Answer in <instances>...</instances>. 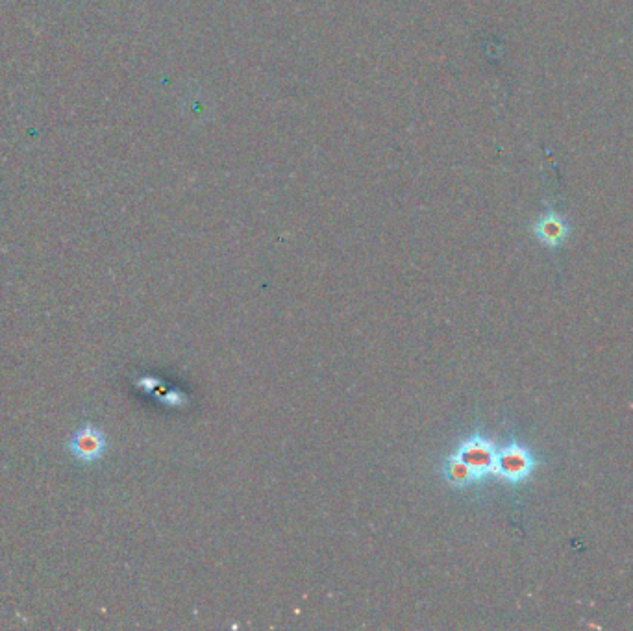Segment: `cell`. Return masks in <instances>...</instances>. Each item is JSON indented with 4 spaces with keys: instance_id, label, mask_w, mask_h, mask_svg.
<instances>
[{
    "instance_id": "obj_1",
    "label": "cell",
    "mask_w": 633,
    "mask_h": 631,
    "mask_svg": "<svg viewBox=\"0 0 633 631\" xmlns=\"http://www.w3.org/2000/svg\"><path fill=\"white\" fill-rule=\"evenodd\" d=\"M498 448L491 439L476 434L463 439L443 463V478L452 487H471L493 476Z\"/></svg>"
},
{
    "instance_id": "obj_2",
    "label": "cell",
    "mask_w": 633,
    "mask_h": 631,
    "mask_svg": "<svg viewBox=\"0 0 633 631\" xmlns=\"http://www.w3.org/2000/svg\"><path fill=\"white\" fill-rule=\"evenodd\" d=\"M535 465H537V459L530 452V448H526L521 443H509L498 448L493 476L511 485H519L532 476Z\"/></svg>"
},
{
    "instance_id": "obj_3",
    "label": "cell",
    "mask_w": 633,
    "mask_h": 631,
    "mask_svg": "<svg viewBox=\"0 0 633 631\" xmlns=\"http://www.w3.org/2000/svg\"><path fill=\"white\" fill-rule=\"evenodd\" d=\"M67 450L80 463H97L108 450V439L95 424H84L67 441Z\"/></svg>"
},
{
    "instance_id": "obj_4",
    "label": "cell",
    "mask_w": 633,
    "mask_h": 631,
    "mask_svg": "<svg viewBox=\"0 0 633 631\" xmlns=\"http://www.w3.org/2000/svg\"><path fill=\"white\" fill-rule=\"evenodd\" d=\"M569 232H571V228H569L567 221L558 213H554V211L539 217L537 223L534 224L535 237L543 245H547L550 248L561 247L565 243L567 236H569Z\"/></svg>"
}]
</instances>
